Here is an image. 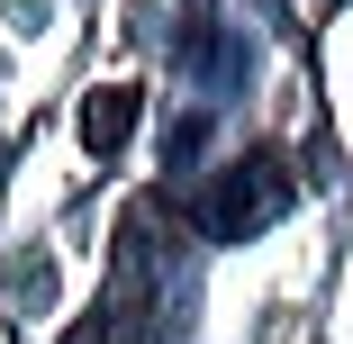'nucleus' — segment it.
<instances>
[{
  "label": "nucleus",
  "instance_id": "2",
  "mask_svg": "<svg viewBox=\"0 0 353 344\" xmlns=\"http://www.w3.org/2000/svg\"><path fill=\"white\" fill-rule=\"evenodd\" d=\"M154 308H163V290H145V281H118L109 272V299L63 335V344H163V326H154Z\"/></svg>",
  "mask_w": 353,
  "mask_h": 344
},
{
  "label": "nucleus",
  "instance_id": "3",
  "mask_svg": "<svg viewBox=\"0 0 353 344\" xmlns=\"http://www.w3.org/2000/svg\"><path fill=\"white\" fill-rule=\"evenodd\" d=\"M127 136H136V91H127V82L91 91V100H82V145H91V154H118Z\"/></svg>",
  "mask_w": 353,
  "mask_h": 344
},
{
  "label": "nucleus",
  "instance_id": "1",
  "mask_svg": "<svg viewBox=\"0 0 353 344\" xmlns=\"http://www.w3.org/2000/svg\"><path fill=\"white\" fill-rule=\"evenodd\" d=\"M290 199H299V172H290V163H281V154H245V163H227L218 181H208L199 236H208V245H245V236H263L272 218H290Z\"/></svg>",
  "mask_w": 353,
  "mask_h": 344
}]
</instances>
